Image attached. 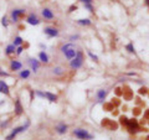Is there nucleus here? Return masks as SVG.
Here are the masks:
<instances>
[{"label": "nucleus", "instance_id": "f257e3e1", "mask_svg": "<svg viewBox=\"0 0 149 140\" xmlns=\"http://www.w3.org/2000/svg\"><path fill=\"white\" fill-rule=\"evenodd\" d=\"M61 51L65 53V56L68 58V60H72L74 56H76V51H74V49H73V45L72 44H67V45H65V46H62L61 47Z\"/></svg>", "mask_w": 149, "mask_h": 140}, {"label": "nucleus", "instance_id": "f03ea898", "mask_svg": "<svg viewBox=\"0 0 149 140\" xmlns=\"http://www.w3.org/2000/svg\"><path fill=\"white\" fill-rule=\"evenodd\" d=\"M82 63H83V55H82V52H77L76 56L71 60V63L70 64H71V67L73 69H77L82 66Z\"/></svg>", "mask_w": 149, "mask_h": 140}, {"label": "nucleus", "instance_id": "7ed1b4c3", "mask_svg": "<svg viewBox=\"0 0 149 140\" xmlns=\"http://www.w3.org/2000/svg\"><path fill=\"white\" fill-rule=\"evenodd\" d=\"M73 135L74 137H77L78 139H82V140H91L93 137L87 132L85 129H76L73 130Z\"/></svg>", "mask_w": 149, "mask_h": 140}, {"label": "nucleus", "instance_id": "20e7f679", "mask_svg": "<svg viewBox=\"0 0 149 140\" xmlns=\"http://www.w3.org/2000/svg\"><path fill=\"white\" fill-rule=\"evenodd\" d=\"M29 124H30V123L27 122L26 125H22V127H17V128H15V129H14L13 132H11V134H9L8 137L5 138V140H14V138H15L19 133H21V132H24V130H26V128L29 127Z\"/></svg>", "mask_w": 149, "mask_h": 140}, {"label": "nucleus", "instance_id": "39448f33", "mask_svg": "<svg viewBox=\"0 0 149 140\" xmlns=\"http://www.w3.org/2000/svg\"><path fill=\"white\" fill-rule=\"evenodd\" d=\"M125 125H127V128L129 129L130 133H134V132H137L138 130V122L136 119H130V120L128 119V122H127Z\"/></svg>", "mask_w": 149, "mask_h": 140}, {"label": "nucleus", "instance_id": "423d86ee", "mask_svg": "<svg viewBox=\"0 0 149 140\" xmlns=\"http://www.w3.org/2000/svg\"><path fill=\"white\" fill-rule=\"evenodd\" d=\"M24 15H25L24 9H15V10H13V12H11V17H13L14 21H17L19 19H20L21 16H24Z\"/></svg>", "mask_w": 149, "mask_h": 140}, {"label": "nucleus", "instance_id": "0eeeda50", "mask_svg": "<svg viewBox=\"0 0 149 140\" xmlns=\"http://www.w3.org/2000/svg\"><path fill=\"white\" fill-rule=\"evenodd\" d=\"M26 21H27V24H30V25H39V24H40L39 17H37L35 14H30V15L27 16Z\"/></svg>", "mask_w": 149, "mask_h": 140}, {"label": "nucleus", "instance_id": "6e6552de", "mask_svg": "<svg viewBox=\"0 0 149 140\" xmlns=\"http://www.w3.org/2000/svg\"><path fill=\"white\" fill-rule=\"evenodd\" d=\"M44 31H45V34L50 37H55L58 35V31H57V29H55V27H46Z\"/></svg>", "mask_w": 149, "mask_h": 140}, {"label": "nucleus", "instance_id": "1a4fd4ad", "mask_svg": "<svg viewBox=\"0 0 149 140\" xmlns=\"http://www.w3.org/2000/svg\"><path fill=\"white\" fill-rule=\"evenodd\" d=\"M0 93H3V94H6V96L10 94V91H9V86H8L4 81H0Z\"/></svg>", "mask_w": 149, "mask_h": 140}, {"label": "nucleus", "instance_id": "9d476101", "mask_svg": "<svg viewBox=\"0 0 149 140\" xmlns=\"http://www.w3.org/2000/svg\"><path fill=\"white\" fill-rule=\"evenodd\" d=\"M102 125L108 129H116L117 128V124H116L114 122H111L109 119H103V122H102Z\"/></svg>", "mask_w": 149, "mask_h": 140}, {"label": "nucleus", "instance_id": "9b49d317", "mask_svg": "<svg viewBox=\"0 0 149 140\" xmlns=\"http://www.w3.org/2000/svg\"><path fill=\"white\" fill-rule=\"evenodd\" d=\"M21 67H22L21 62L15 61V60H13L11 63H10V68H11V71H19V69H21Z\"/></svg>", "mask_w": 149, "mask_h": 140}, {"label": "nucleus", "instance_id": "f8f14e48", "mask_svg": "<svg viewBox=\"0 0 149 140\" xmlns=\"http://www.w3.org/2000/svg\"><path fill=\"white\" fill-rule=\"evenodd\" d=\"M22 105H21V103H20V99H16L15 100V114L16 115H20L21 113H22Z\"/></svg>", "mask_w": 149, "mask_h": 140}, {"label": "nucleus", "instance_id": "ddd939ff", "mask_svg": "<svg viewBox=\"0 0 149 140\" xmlns=\"http://www.w3.org/2000/svg\"><path fill=\"white\" fill-rule=\"evenodd\" d=\"M42 16L45 19H47V20H51V19H54V12L50 10V9H44L42 10Z\"/></svg>", "mask_w": 149, "mask_h": 140}, {"label": "nucleus", "instance_id": "4468645a", "mask_svg": "<svg viewBox=\"0 0 149 140\" xmlns=\"http://www.w3.org/2000/svg\"><path fill=\"white\" fill-rule=\"evenodd\" d=\"M56 130H57L58 134H65V133L67 132V125H65V124H58L57 127H56Z\"/></svg>", "mask_w": 149, "mask_h": 140}, {"label": "nucleus", "instance_id": "2eb2a0df", "mask_svg": "<svg viewBox=\"0 0 149 140\" xmlns=\"http://www.w3.org/2000/svg\"><path fill=\"white\" fill-rule=\"evenodd\" d=\"M29 63L31 64V68H32V71L34 72H36L37 71V68H39V61H36V60H34V58H30V61H29Z\"/></svg>", "mask_w": 149, "mask_h": 140}, {"label": "nucleus", "instance_id": "dca6fc26", "mask_svg": "<svg viewBox=\"0 0 149 140\" xmlns=\"http://www.w3.org/2000/svg\"><path fill=\"white\" fill-rule=\"evenodd\" d=\"M39 58H40V61H41V62H44V63H47V62H49V56L46 55L44 51L39 53Z\"/></svg>", "mask_w": 149, "mask_h": 140}, {"label": "nucleus", "instance_id": "f3484780", "mask_svg": "<svg viewBox=\"0 0 149 140\" xmlns=\"http://www.w3.org/2000/svg\"><path fill=\"white\" fill-rule=\"evenodd\" d=\"M45 97L47 98L50 102H56V100H57V96H55V94H52V93H50V92H46Z\"/></svg>", "mask_w": 149, "mask_h": 140}, {"label": "nucleus", "instance_id": "a211bd4d", "mask_svg": "<svg viewBox=\"0 0 149 140\" xmlns=\"http://www.w3.org/2000/svg\"><path fill=\"white\" fill-rule=\"evenodd\" d=\"M5 53L6 55H13V53H15V46L14 45H9L6 50H5Z\"/></svg>", "mask_w": 149, "mask_h": 140}, {"label": "nucleus", "instance_id": "6ab92c4d", "mask_svg": "<svg viewBox=\"0 0 149 140\" xmlns=\"http://www.w3.org/2000/svg\"><path fill=\"white\" fill-rule=\"evenodd\" d=\"M77 22H78L80 25H83V26L91 25V20H90V19H81V20H78Z\"/></svg>", "mask_w": 149, "mask_h": 140}, {"label": "nucleus", "instance_id": "aec40b11", "mask_svg": "<svg viewBox=\"0 0 149 140\" xmlns=\"http://www.w3.org/2000/svg\"><path fill=\"white\" fill-rule=\"evenodd\" d=\"M52 71H54V74H56V76H61V74H63V72H65L62 67H55Z\"/></svg>", "mask_w": 149, "mask_h": 140}, {"label": "nucleus", "instance_id": "412c9836", "mask_svg": "<svg viewBox=\"0 0 149 140\" xmlns=\"http://www.w3.org/2000/svg\"><path fill=\"white\" fill-rule=\"evenodd\" d=\"M30 76V71H29V69H25V71H21L20 72V78H27V77H29Z\"/></svg>", "mask_w": 149, "mask_h": 140}, {"label": "nucleus", "instance_id": "4be33fe9", "mask_svg": "<svg viewBox=\"0 0 149 140\" xmlns=\"http://www.w3.org/2000/svg\"><path fill=\"white\" fill-rule=\"evenodd\" d=\"M106 94H107V92H106V91H98V93H97V97H98V98H100V100L102 102V100L104 99Z\"/></svg>", "mask_w": 149, "mask_h": 140}, {"label": "nucleus", "instance_id": "5701e85b", "mask_svg": "<svg viewBox=\"0 0 149 140\" xmlns=\"http://www.w3.org/2000/svg\"><path fill=\"white\" fill-rule=\"evenodd\" d=\"M22 44V39L20 36H16L15 40H14V46H20Z\"/></svg>", "mask_w": 149, "mask_h": 140}, {"label": "nucleus", "instance_id": "b1692460", "mask_svg": "<svg viewBox=\"0 0 149 140\" xmlns=\"http://www.w3.org/2000/svg\"><path fill=\"white\" fill-rule=\"evenodd\" d=\"M1 25L3 26H8V19H6V16H3V19H1Z\"/></svg>", "mask_w": 149, "mask_h": 140}, {"label": "nucleus", "instance_id": "393cba45", "mask_svg": "<svg viewBox=\"0 0 149 140\" xmlns=\"http://www.w3.org/2000/svg\"><path fill=\"white\" fill-rule=\"evenodd\" d=\"M127 50L129 51V52H134V49H133V45L132 44H129V45H127Z\"/></svg>", "mask_w": 149, "mask_h": 140}, {"label": "nucleus", "instance_id": "a878e982", "mask_svg": "<svg viewBox=\"0 0 149 140\" xmlns=\"http://www.w3.org/2000/svg\"><path fill=\"white\" fill-rule=\"evenodd\" d=\"M88 55H90V56H91V58H93V60H95V61H97V60H98V57H97L96 55H93L92 52H88Z\"/></svg>", "mask_w": 149, "mask_h": 140}, {"label": "nucleus", "instance_id": "bb28decb", "mask_svg": "<svg viewBox=\"0 0 149 140\" xmlns=\"http://www.w3.org/2000/svg\"><path fill=\"white\" fill-rule=\"evenodd\" d=\"M21 52H22V47H21V46H19V47L16 49V53H17V55H20Z\"/></svg>", "mask_w": 149, "mask_h": 140}, {"label": "nucleus", "instance_id": "cd10ccee", "mask_svg": "<svg viewBox=\"0 0 149 140\" xmlns=\"http://www.w3.org/2000/svg\"><path fill=\"white\" fill-rule=\"evenodd\" d=\"M0 76H3V77H8V76H9V73H6V72H3L1 69H0Z\"/></svg>", "mask_w": 149, "mask_h": 140}, {"label": "nucleus", "instance_id": "c85d7f7f", "mask_svg": "<svg viewBox=\"0 0 149 140\" xmlns=\"http://www.w3.org/2000/svg\"><path fill=\"white\" fill-rule=\"evenodd\" d=\"M36 94L39 96V97H45V93H42V92H39V91L36 92Z\"/></svg>", "mask_w": 149, "mask_h": 140}, {"label": "nucleus", "instance_id": "c756f323", "mask_svg": "<svg viewBox=\"0 0 149 140\" xmlns=\"http://www.w3.org/2000/svg\"><path fill=\"white\" fill-rule=\"evenodd\" d=\"M80 1L85 3V4H91V3H92V0H80Z\"/></svg>", "mask_w": 149, "mask_h": 140}, {"label": "nucleus", "instance_id": "7c9ffc66", "mask_svg": "<svg viewBox=\"0 0 149 140\" xmlns=\"http://www.w3.org/2000/svg\"><path fill=\"white\" fill-rule=\"evenodd\" d=\"M85 6L88 9V10H91V11H92V6H91V4H85Z\"/></svg>", "mask_w": 149, "mask_h": 140}, {"label": "nucleus", "instance_id": "2f4dec72", "mask_svg": "<svg viewBox=\"0 0 149 140\" xmlns=\"http://www.w3.org/2000/svg\"><path fill=\"white\" fill-rule=\"evenodd\" d=\"M147 92V89H144V88H142L141 91H139V93H141V94H143V93H146Z\"/></svg>", "mask_w": 149, "mask_h": 140}, {"label": "nucleus", "instance_id": "473e14b6", "mask_svg": "<svg viewBox=\"0 0 149 140\" xmlns=\"http://www.w3.org/2000/svg\"><path fill=\"white\" fill-rule=\"evenodd\" d=\"M74 9H76V6H71V8H70V12H71L72 10H74Z\"/></svg>", "mask_w": 149, "mask_h": 140}, {"label": "nucleus", "instance_id": "72a5a7b5", "mask_svg": "<svg viewBox=\"0 0 149 140\" xmlns=\"http://www.w3.org/2000/svg\"><path fill=\"white\" fill-rule=\"evenodd\" d=\"M146 116H147V118H149V110H148L147 113H146Z\"/></svg>", "mask_w": 149, "mask_h": 140}, {"label": "nucleus", "instance_id": "f704fd0d", "mask_svg": "<svg viewBox=\"0 0 149 140\" xmlns=\"http://www.w3.org/2000/svg\"><path fill=\"white\" fill-rule=\"evenodd\" d=\"M146 3H147V5L149 6V0H146Z\"/></svg>", "mask_w": 149, "mask_h": 140}, {"label": "nucleus", "instance_id": "c9c22d12", "mask_svg": "<svg viewBox=\"0 0 149 140\" xmlns=\"http://www.w3.org/2000/svg\"><path fill=\"white\" fill-rule=\"evenodd\" d=\"M148 140H149V137H148Z\"/></svg>", "mask_w": 149, "mask_h": 140}]
</instances>
